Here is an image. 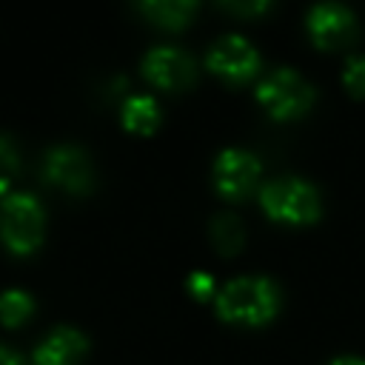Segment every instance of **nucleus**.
<instances>
[{"mask_svg":"<svg viewBox=\"0 0 365 365\" xmlns=\"http://www.w3.org/2000/svg\"><path fill=\"white\" fill-rule=\"evenodd\" d=\"M88 351V336L74 325L51 328L34 348V365H77Z\"/></svg>","mask_w":365,"mask_h":365,"instance_id":"nucleus-10","label":"nucleus"},{"mask_svg":"<svg viewBox=\"0 0 365 365\" xmlns=\"http://www.w3.org/2000/svg\"><path fill=\"white\" fill-rule=\"evenodd\" d=\"M217 311L228 322H242V325L268 322L279 311V285L262 274L228 279L217 291Z\"/></svg>","mask_w":365,"mask_h":365,"instance_id":"nucleus-1","label":"nucleus"},{"mask_svg":"<svg viewBox=\"0 0 365 365\" xmlns=\"http://www.w3.org/2000/svg\"><path fill=\"white\" fill-rule=\"evenodd\" d=\"M259 202L274 220L285 222H314L322 211V197L317 185L294 174L268 180L259 191Z\"/></svg>","mask_w":365,"mask_h":365,"instance_id":"nucleus-3","label":"nucleus"},{"mask_svg":"<svg viewBox=\"0 0 365 365\" xmlns=\"http://www.w3.org/2000/svg\"><path fill=\"white\" fill-rule=\"evenodd\" d=\"M160 123V103L151 94H131L123 103V125L131 131H151Z\"/></svg>","mask_w":365,"mask_h":365,"instance_id":"nucleus-12","label":"nucleus"},{"mask_svg":"<svg viewBox=\"0 0 365 365\" xmlns=\"http://www.w3.org/2000/svg\"><path fill=\"white\" fill-rule=\"evenodd\" d=\"M211 240L222 254H234L242 240H245V228L242 220L234 211H220L211 217Z\"/></svg>","mask_w":365,"mask_h":365,"instance_id":"nucleus-13","label":"nucleus"},{"mask_svg":"<svg viewBox=\"0 0 365 365\" xmlns=\"http://www.w3.org/2000/svg\"><path fill=\"white\" fill-rule=\"evenodd\" d=\"M43 177L71 194H86L94 185V163L83 145L57 143L43 157Z\"/></svg>","mask_w":365,"mask_h":365,"instance_id":"nucleus-5","label":"nucleus"},{"mask_svg":"<svg viewBox=\"0 0 365 365\" xmlns=\"http://www.w3.org/2000/svg\"><path fill=\"white\" fill-rule=\"evenodd\" d=\"M205 63L225 80H248L259 68V51L242 34H222L208 46Z\"/></svg>","mask_w":365,"mask_h":365,"instance_id":"nucleus-6","label":"nucleus"},{"mask_svg":"<svg viewBox=\"0 0 365 365\" xmlns=\"http://www.w3.org/2000/svg\"><path fill=\"white\" fill-rule=\"evenodd\" d=\"M31 311H34V297L26 288L0 291V319L6 325H20Z\"/></svg>","mask_w":365,"mask_h":365,"instance_id":"nucleus-14","label":"nucleus"},{"mask_svg":"<svg viewBox=\"0 0 365 365\" xmlns=\"http://www.w3.org/2000/svg\"><path fill=\"white\" fill-rule=\"evenodd\" d=\"M314 86L291 66H279L268 71L257 86V100L274 117H297L314 103Z\"/></svg>","mask_w":365,"mask_h":365,"instance_id":"nucleus-4","label":"nucleus"},{"mask_svg":"<svg viewBox=\"0 0 365 365\" xmlns=\"http://www.w3.org/2000/svg\"><path fill=\"white\" fill-rule=\"evenodd\" d=\"M188 288H191L197 297H208V294L214 291V279H211V274H205V271H194V274L188 277Z\"/></svg>","mask_w":365,"mask_h":365,"instance_id":"nucleus-17","label":"nucleus"},{"mask_svg":"<svg viewBox=\"0 0 365 365\" xmlns=\"http://www.w3.org/2000/svg\"><path fill=\"white\" fill-rule=\"evenodd\" d=\"M143 71L151 83H157L163 88H185L188 83H194L197 66L185 48L163 43V46H154L145 51Z\"/></svg>","mask_w":365,"mask_h":365,"instance_id":"nucleus-8","label":"nucleus"},{"mask_svg":"<svg viewBox=\"0 0 365 365\" xmlns=\"http://www.w3.org/2000/svg\"><path fill=\"white\" fill-rule=\"evenodd\" d=\"M17 171H20V151L9 134H0V194L9 191V182Z\"/></svg>","mask_w":365,"mask_h":365,"instance_id":"nucleus-15","label":"nucleus"},{"mask_svg":"<svg viewBox=\"0 0 365 365\" xmlns=\"http://www.w3.org/2000/svg\"><path fill=\"white\" fill-rule=\"evenodd\" d=\"M342 80H345V86H348L354 94H365V54L348 57L345 71H342Z\"/></svg>","mask_w":365,"mask_h":365,"instance_id":"nucleus-16","label":"nucleus"},{"mask_svg":"<svg viewBox=\"0 0 365 365\" xmlns=\"http://www.w3.org/2000/svg\"><path fill=\"white\" fill-rule=\"evenodd\" d=\"M0 365H26V359H23L20 351H14V348L0 342Z\"/></svg>","mask_w":365,"mask_h":365,"instance_id":"nucleus-19","label":"nucleus"},{"mask_svg":"<svg viewBox=\"0 0 365 365\" xmlns=\"http://www.w3.org/2000/svg\"><path fill=\"white\" fill-rule=\"evenodd\" d=\"M262 174V165L257 154L248 148H222L214 160V185L225 197H242L248 194Z\"/></svg>","mask_w":365,"mask_h":365,"instance_id":"nucleus-7","label":"nucleus"},{"mask_svg":"<svg viewBox=\"0 0 365 365\" xmlns=\"http://www.w3.org/2000/svg\"><path fill=\"white\" fill-rule=\"evenodd\" d=\"M328 365H365V356H354V354H342V356H334Z\"/></svg>","mask_w":365,"mask_h":365,"instance_id":"nucleus-20","label":"nucleus"},{"mask_svg":"<svg viewBox=\"0 0 365 365\" xmlns=\"http://www.w3.org/2000/svg\"><path fill=\"white\" fill-rule=\"evenodd\" d=\"M308 31L319 46H345L356 37V14L345 3H317L308 11Z\"/></svg>","mask_w":365,"mask_h":365,"instance_id":"nucleus-9","label":"nucleus"},{"mask_svg":"<svg viewBox=\"0 0 365 365\" xmlns=\"http://www.w3.org/2000/svg\"><path fill=\"white\" fill-rule=\"evenodd\" d=\"M271 3L265 0H254V3H222V9L234 11V14H257V11H265Z\"/></svg>","mask_w":365,"mask_h":365,"instance_id":"nucleus-18","label":"nucleus"},{"mask_svg":"<svg viewBox=\"0 0 365 365\" xmlns=\"http://www.w3.org/2000/svg\"><path fill=\"white\" fill-rule=\"evenodd\" d=\"M140 11L145 17H151L157 26L180 29L197 11V3L194 0H143L140 3Z\"/></svg>","mask_w":365,"mask_h":365,"instance_id":"nucleus-11","label":"nucleus"},{"mask_svg":"<svg viewBox=\"0 0 365 365\" xmlns=\"http://www.w3.org/2000/svg\"><path fill=\"white\" fill-rule=\"evenodd\" d=\"M46 211L31 191H9L0 200V240L14 254H29L43 242Z\"/></svg>","mask_w":365,"mask_h":365,"instance_id":"nucleus-2","label":"nucleus"}]
</instances>
